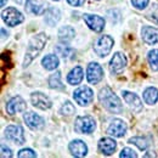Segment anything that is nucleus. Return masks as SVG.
<instances>
[{
  "mask_svg": "<svg viewBox=\"0 0 158 158\" xmlns=\"http://www.w3.org/2000/svg\"><path fill=\"white\" fill-rule=\"evenodd\" d=\"M46 41H48V37L45 33H39L29 40L28 46H27V51H26V56H24V61H23L24 68L28 67L31 64V62L41 52Z\"/></svg>",
  "mask_w": 158,
  "mask_h": 158,
  "instance_id": "nucleus-1",
  "label": "nucleus"
},
{
  "mask_svg": "<svg viewBox=\"0 0 158 158\" xmlns=\"http://www.w3.org/2000/svg\"><path fill=\"white\" fill-rule=\"evenodd\" d=\"M99 100L101 105L107 111H110L111 113H120L123 111V106H122V102H120L119 98L108 86L100 90Z\"/></svg>",
  "mask_w": 158,
  "mask_h": 158,
  "instance_id": "nucleus-2",
  "label": "nucleus"
},
{
  "mask_svg": "<svg viewBox=\"0 0 158 158\" xmlns=\"http://www.w3.org/2000/svg\"><path fill=\"white\" fill-rule=\"evenodd\" d=\"M96 128V123L95 119L90 116H83L78 117L76 119V124H74V129L77 133L80 134H91Z\"/></svg>",
  "mask_w": 158,
  "mask_h": 158,
  "instance_id": "nucleus-3",
  "label": "nucleus"
},
{
  "mask_svg": "<svg viewBox=\"0 0 158 158\" xmlns=\"http://www.w3.org/2000/svg\"><path fill=\"white\" fill-rule=\"evenodd\" d=\"M73 99H74V101H76L77 103H79L80 106H88V105H90V103L93 102V100H94V91H93L89 86H86V85L80 86L77 90H74V93H73Z\"/></svg>",
  "mask_w": 158,
  "mask_h": 158,
  "instance_id": "nucleus-4",
  "label": "nucleus"
},
{
  "mask_svg": "<svg viewBox=\"0 0 158 158\" xmlns=\"http://www.w3.org/2000/svg\"><path fill=\"white\" fill-rule=\"evenodd\" d=\"M112 46H113V39L110 35H102L95 41L94 50H95L98 56L105 57L111 52Z\"/></svg>",
  "mask_w": 158,
  "mask_h": 158,
  "instance_id": "nucleus-5",
  "label": "nucleus"
},
{
  "mask_svg": "<svg viewBox=\"0 0 158 158\" xmlns=\"http://www.w3.org/2000/svg\"><path fill=\"white\" fill-rule=\"evenodd\" d=\"M1 16H2L4 22L7 26H10V27H15V26L22 23L23 20H24L23 15L21 14L17 9H15V7H7L6 10L2 11Z\"/></svg>",
  "mask_w": 158,
  "mask_h": 158,
  "instance_id": "nucleus-6",
  "label": "nucleus"
},
{
  "mask_svg": "<svg viewBox=\"0 0 158 158\" xmlns=\"http://www.w3.org/2000/svg\"><path fill=\"white\" fill-rule=\"evenodd\" d=\"M5 136L7 140L17 143V145H23L26 139L23 134V128L21 125H9L5 129Z\"/></svg>",
  "mask_w": 158,
  "mask_h": 158,
  "instance_id": "nucleus-7",
  "label": "nucleus"
},
{
  "mask_svg": "<svg viewBox=\"0 0 158 158\" xmlns=\"http://www.w3.org/2000/svg\"><path fill=\"white\" fill-rule=\"evenodd\" d=\"M86 78L90 84H98L103 78V69L98 62H91L86 69Z\"/></svg>",
  "mask_w": 158,
  "mask_h": 158,
  "instance_id": "nucleus-8",
  "label": "nucleus"
},
{
  "mask_svg": "<svg viewBox=\"0 0 158 158\" xmlns=\"http://www.w3.org/2000/svg\"><path fill=\"white\" fill-rule=\"evenodd\" d=\"M125 66H127V57L122 52H116L110 61V71L113 74L120 73L125 68Z\"/></svg>",
  "mask_w": 158,
  "mask_h": 158,
  "instance_id": "nucleus-9",
  "label": "nucleus"
},
{
  "mask_svg": "<svg viewBox=\"0 0 158 158\" xmlns=\"http://www.w3.org/2000/svg\"><path fill=\"white\" fill-rule=\"evenodd\" d=\"M23 119L26 122V124L32 129V130H39L43 129L45 125V120L40 117L39 114L34 113V112H27L23 114Z\"/></svg>",
  "mask_w": 158,
  "mask_h": 158,
  "instance_id": "nucleus-10",
  "label": "nucleus"
},
{
  "mask_svg": "<svg viewBox=\"0 0 158 158\" xmlns=\"http://www.w3.org/2000/svg\"><path fill=\"white\" fill-rule=\"evenodd\" d=\"M83 19L85 21L86 26L94 31V32H102L103 28H105V20L102 17H100L98 15H89V14H85L83 16Z\"/></svg>",
  "mask_w": 158,
  "mask_h": 158,
  "instance_id": "nucleus-11",
  "label": "nucleus"
},
{
  "mask_svg": "<svg viewBox=\"0 0 158 158\" xmlns=\"http://www.w3.org/2000/svg\"><path fill=\"white\" fill-rule=\"evenodd\" d=\"M107 133L114 138H123L127 133V124L122 119H113L108 125Z\"/></svg>",
  "mask_w": 158,
  "mask_h": 158,
  "instance_id": "nucleus-12",
  "label": "nucleus"
},
{
  "mask_svg": "<svg viewBox=\"0 0 158 158\" xmlns=\"http://www.w3.org/2000/svg\"><path fill=\"white\" fill-rule=\"evenodd\" d=\"M31 101L32 105L39 110H49L52 106L51 100L43 93H33L31 95Z\"/></svg>",
  "mask_w": 158,
  "mask_h": 158,
  "instance_id": "nucleus-13",
  "label": "nucleus"
},
{
  "mask_svg": "<svg viewBox=\"0 0 158 158\" xmlns=\"http://www.w3.org/2000/svg\"><path fill=\"white\" fill-rule=\"evenodd\" d=\"M24 110H26V102L21 96H15L6 103V112L10 116H14Z\"/></svg>",
  "mask_w": 158,
  "mask_h": 158,
  "instance_id": "nucleus-14",
  "label": "nucleus"
},
{
  "mask_svg": "<svg viewBox=\"0 0 158 158\" xmlns=\"http://www.w3.org/2000/svg\"><path fill=\"white\" fill-rule=\"evenodd\" d=\"M141 38L142 40L148 44V45H153L158 43V28L155 27H150V26H145L141 29Z\"/></svg>",
  "mask_w": 158,
  "mask_h": 158,
  "instance_id": "nucleus-15",
  "label": "nucleus"
},
{
  "mask_svg": "<svg viewBox=\"0 0 158 158\" xmlns=\"http://www.w3.org/2000/svg\"><path fill=\"white\" fill-rule=\"evenodd\" d=\"M122 94H123V98L125 100V102L129 105V107H130L134 112L139 113V112L142 110V102H141V100L139 99V96L136 94L130 93V91H125V90H124Z\"/></svg>",
  "mask_w": 158,
  "mask_h": 158,
  "instance_id": "nucleus-16",
  "label": "nucleus"
},
{
  "mask_svg": "<svg viewBox=\"0 0 158 158\" xmlns=\"http://www.w3.org/2000/svg\"><path fill=\"white\" fill-rule=\"evenodd\" d=\"M117 148V142L111 138H102L99 141V151L106 156H111Z\"/></svg>",
  "mask_w": 158,
  "mask_h": 158,
  "instance_id": "nucleus-17",
  "label": "nucleus"
},
{
  "mask_svg": "<svg viewBox=\"0 0 158 158\" xmlns=\"http://www.w3.org/2000/svg\"><path fill=\"white\" fill-rule=\"evenodd\" d=\"M71 153L74 157H84L88 153V146L81 140H73L68 146Z\"/></svg>",
  "mask_w": 158,
  "mask_h": 158,
  "instance_id": "nucleus-18",
  "label": "nucleus"
},
{
  "mask_svg": "<svg viewBox=\"0 0 158 158\" xmlns=\"http://www.w3.org/2000/svg\"><path fill=\"white\" fill-rule=\"evenodd\" d=\"M84 74V72H83V68L80 67V66H77V67H74L69 73H68V76H67V81L71 84V85H78L81 83V80H83V76Z\"/></svg>",
  "mask_w": 158,
  "mask_h": 158,
  "instance_id": "nucleus-19",
  "label": "nucleus"
},
{
  "mask_svg": "<svg viewBox=\"0 0 158 158\" xmlns=\"http://www.w3.org/2000/svg\"><path fill=\"white\" fill-rule=\"evenodd\" d=\"M76 32L71 26H64L62 28H60L59 31V39L62 43H69L71 40L74 38Z\"/></svg>",
  "mask_w": 158,
  "mask_h": 158,
  "instance_id": "nucleus-20",
  "label": "nucleus"
},
{
  "mask_svg": "<svg viewBox=\"0 0 158 158\" xmlns=\"http://www.w3.org/2000/svg\"><path fill=\"white\" fill-rule=\"evenodd\" d=\"M61 19V14L60 10L56 7H50L46 12H45V22L49 26H55Z\"/></svg>",
  "mask_w": 158,
  "mask_h": 158,
  "instance_id": "nucleus-21",
  "label": "nucleus"
},
{
  "mask_svg": "<svg viewBox=\"0 0 158 158\" xmlns=\"http://www.w3.org/2000/svg\"><path fill=\"white\" fill-rule=\"evenodd\" d=\"M41 64L45 69L48 71H52L55 68H57L60 64V60L56 55H46L45 57L41 60Z\"/></svg>",
  "mask_w": 158,
  "mask_h": 158,
  "instance_id": "nucleus-22",
  "label": "nucleus"
},
{
  "mask_svg": "<svg viewBox=\"0 0 158 158\" xmlns=\"http://www.w3.org/2000/svg\"><path fill=\"white\" fill-rule=\"evenodd\" d=\"M26 7H27V10H28L29 12H32V14H34V15H41V14H44V11H45L44 4L38 1V0H27Z\"/></svg>",
  "mask_w": 158,
  "mask_h": 158,
  "instance_id": "nucleus-23",
  "label": "nucleus"
},
{
  "mask_svg": "<svg viewBox=\"0 0 158 158\" xmlns=\"http://www.w3.org/2000/svg\"><path fill=\"white\" fill-rule=\"evenodd\" d=\"M143 100L147 105H155L158 101V90L153 86L147 88L143 91Z\"/></svg>",
  "mask_w": 158,
  "mask_h": 158,
  "instance_id": "nucleus-24",
  "label": "nucleus"
},
{
  "mask_svg": "<svg viewBox=\"0 0 158 158\" xmlns=\"http://www.w3.org/2000/svg\"><path fill=\"white\" fill-rule=\"evenodd\" d=\"M49 86L51 89H55V90H63L64 86L61 81V73L60 72H55L54 74L50 76L49 78Z\"/></svg>",
  "mask_w": 158,
  "mask_h": 158,
  "instance_id": "nucleus-25",
  "label": "nucleus"
},
{
  "mask_svg": "<svg viewBox=\"0 0 158 158\" xmlns=\"http://www.w3.org/2000/svg\"><path fill=\"white\" fill-rule=\"evenodd\" d=\"M147 60L150 63V67L152 71H158V50L153 49L148 52L147 55Z\"/></svg>",
  "mask_w": 158,
  "mask_h": 158,
  "instance_id": "nucleus-26",
  "label": "nucleus"
},
{
  "mask_svg": "<svg viewBox=\"0 0 158 158\" xmlns=\"http://www.w3.org/2000/svg\"><path fill=\"white\" fill-rule=\"evenodd\" d=\"M55 51H56V54L60 55L61 57L67 59V57H69L71 54L73 52V49H72L71 46H68V45H63V44H61V45H57V46L55 48Z\"/></svg>",
  "mask_w": 158,
  "mask_h": 158,
  "instance_id": "nucleus-27",
  "label": "nucleus"
},
{
  "mask_svg": "<svg viewBox=\"0 0 158 158\" xmlns=\"http://www.w3.org/2000/svg\"><path fill=\"white\" fill-rule=\"evenodd\" d=\"M129 142L136 145L139 148L142 150V151H145V150L148 147V145H150V142H148L147 139L141 138V136H134V138H131L130 140H129Z\"/></svg>",
  "mask_w": 158,
  "mask_h": 158,
  "instance_id": "nucleus-28",
  "label": "nucleus"
},
{
  "mask_svg": "<svg viewBox=\"0 0 158 158\" xmlns=\"http://www.w3.org/2000/svg\"><path fill=\"white\" fill-rule=\"evenodd\" d=\"M74 111H76V108H74V106H73L69 101L64 102V103L62 105L61 110H60L61 114H63V116H71V114H73V113H74Z\"/></svg>",
  "mask_w": 158,
  "mask_h": 158,
  "instance_id": "nucleus-29",
  "label": "nucleus"
},
{
  "mask_svg": "<svg viewBox=\"0 0 158 158\" xmlns=\"http://www.w3.org/2000/svg\"><path fill=\"white\" fill-rule=\"evenodd\" d=\"M20 158H34L37 157V153L32 150V148H23V150H21L20 152H19V155H17Z\"/></svg>",
  "mask_w": 158,
  "mask_h": 158,
  "instance_id": "nucleus-30",
  "label": "nucleus"
},
{
  "mask_svg": "<svg viewBox=\"0 0 158 158\" xmlns=\"http://www.w3.org/2000/svg\"><path fill=\"white\" fill-rule=\"evenodd\" d=\"M119 156H120L122 158H127V157L136 158V157H138V155L135 153V151H134V150H131V148H129V147H125V148H123Z\"/></svg>",
  "mask_w": 158,
  "mask_h": 158,
  "instance_id": "nucleus-31",
  "label": "nucleus"
},
{
  "mask_svg": "<svg viewBox=\"0 0 158 158\" xmlns=\"http://www.w3.org/2000/svg\"><path fill=\"white\" fill-rule=\"evenodd\" d=\"M148 1L150 0H131V4L134 7H136L139 10H142L148 5Z\"/></svg>",
  "mask_w": 158,
  "mask_h": 158,
  "instance_id": "nucleus-32",
  "label": "nucleus"
},
{
  "mask_svg": "<svg viewBox=\"0 0 158 158\" xmlns=\"http://www.w3.org/2000/svg\"><path fill=\"white\" fill-rule=\"evenodd\" d=\"M1 157L2 158H5V157H7V158H10V157H12V151L7 147V146H5L4 143L1 145Z\"/></svg>",
  "mask_w": 158,
  "mask_h": 158,
  "instance_id": "nucleus-33",
  "label": "nucleus"
},
{
  "mask_svg": "<svg viewBox=\"0 0 158 158\" xmlns=\"http://www.w3.org/2000/svg\"><path fill=\"white\" fill-rule=\"evenodd\" d=\"M67 1H68V4L72 5V6H81V5H84V2H85V0H67Z\"/></svg>",
  "mask_w": 158,
  "mask_h": 158,
  "instance_id": "nucleus-34",
  "label": "nucleus"
},
{
  "mask_svg": "<svg viewBox=\"0 0 158 158\" xmlns=\"http://www.w3.org/2000/svg\"><path fill=\"white\" fill-rule=\"evenodd\" d=\"M1 34H2V38H5V37H7V32L5 33V29H4V28H1Z\"/></svg>",
  "mask_w": 158,
  "mask_h": 158,
  "instance_id": "nucleus-35",
  "label": "nucleus"
},
{
  "mask_svg": "<svg viewBox=\"0 0 158 158\" xmlns=\"http://www.w3.org/2000/svg\"><path fill=\"white\" fill-rule=\"evenodd\" d=\"M6 2H7V0H1V4H0V5H1V7H4V6L6 5Z\"/></svg>",
  "mask_w": 158,
  "mask_h": 158,
  "instance_id": "nucleus-36",
  "label": "nucleus"
},
{
  "mask_svg": "<svg viewBox=\"0 0 158 158\" xmlns=\"http://www.w3.org/2000/svg\"><path fill=\"white\" fill-rule=\"evenodd\" d=\"M52 1H59V0H52Z\"/></svg>",
  "mask_w": 158,
  "mask_h": 158,
  "instance_id": "nucleus-37",
  "label": "nucleus"
}]
</instances>
